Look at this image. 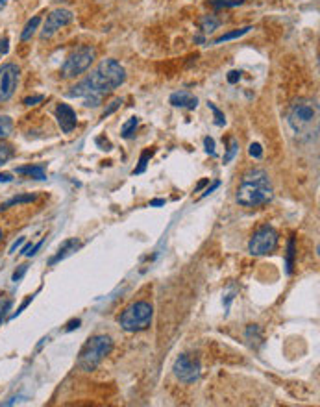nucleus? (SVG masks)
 Wrapping results in <instances>:
<instances>
[{"instance_id": "1", "label": "nucleus", "mask_w": 320, "mask_h": 407, "mask_svg": "<svg viewBox=\"0 0 320 407\" xmlns=\"http://www.w3.org/2000/svg\"><path fill=\"white\" fill-rule=\"evenodd\" d=\"M126 80V70L117 60H102L100 65L87 78L76 83L67 92L72 98H84L87 107H98L102 104V98L113 89L121 87Z\"/></svg>"}, {"instance_id": "2", "label": "nucleus", "mask_w": 320, "mask_h": 407, "mask_svg": "<svg viewBox=\"0 0 320 407\" xmlns=\"http://www.w3.org/2000/svg\"><path fill=\"white\" fill-rule=\"evenodd\" d=\"M272 181L263 169H252L242 176L241 185L237 189V202L242 208H259L272 200Z\"/></svg>"}, {"instance_id": "3", "label": "nucleus", "mask_w": 320, "mask_h": 407, "mask_svg": "<svg viewBox=\"0 0 320 407\" xmlns=\"http://www.w3.org/2000/svg\"><path fill=\"white\" fill-rule=\"evenodd\" d=\"M113 350V341L111 337H107V335H95L91 337L87 342H85V346L82 348L78 356V366L85 372H91V370L97 368L106 356H109Z\"/></svg>"}, {"instance_id": "4", "label": "nucleus", "mask_w": 320, "mask_h": 407, "mask_svg": "<svg viewBox=\"0 0 320 407\" xmlns=\"http://www.w3.org/2000/svg\"><path fill=\"white\" fill-rule=\"evenodd\" d=\"M154 317V307L148 302H135V304L128 305L119 317V324L121 328L128 333H139L150 328Z\"/></svg>"}, {"instance_id": "5", "label": "nucleus", "mask_w": 320, "mask_h": 407, "mask_svg": "<svg viewBox=\"0 0 320 407\" xmlns=\"http://www.w3.org/2000/svg\"><path fill=\"white\" fill-rule=\"evenodd\" d=\"M316 113H318V107H316V102L311 100V98H298V100L292 102L291 109H289V124L294 132H304L306 128H309L313 122L316 120Z\"/></svg>"}, {"instance_id": "6", "label": "nucleus", "mask_w": 320, "mask_h": 407, "mask_svg": "<svg viewBox=\"0 0 320 407\" xmlns=\"http://www.w3.org/2000/svg\"><path fill=\"white\" fill-rule=\"evenodd\" d=\"M95 55H97V50L91 45L78 46L61 67V76L63 78H76V76H80V74L85 72L91 67V63L95 61Z\"/></svg>"}, {"instance_id": "7", "label": "nucleus", "mask_w": 320, "mask_h": 407, "mask_svg": "<svg viewBox=\"0 0 320 407\" xmlns=\"http://www.w3.org/2000/svg\"><path fill=\"white\" fill-rule=\"evenodd\" d=\"M276 246H278V231L272 226H261L252 235L248 243V252L252 255H267L274 252Z\"/></svg>"}, {"instance_id": "8", "label": "nucleus", "mask_w": 320, "mask_h": 407, "mask_svg": "<svg viewBox=\"0 0 320 407\" xmlns=\"http://www.w3.org/2000/svg\"><path fill=\"white\" fill-rule=\"evenodd\" d=\"M174 376H176L180 381L183 383H195L196 379L200 378V372H202V365H200V359L195 356H189V354H181L180 357L174 363Z\"/></svg>"}, {"instance_id": "9", "label": "nucleus", "mask_w": 320, "mask_h": 407, "mask_svg": "<svg viewBox=\"0 0 320 407\" xmlns=\"http://www.w3.org/2000/svg\"><path fill=\"white\" fill-rule=\"evenodd\" d=\"M19 83V67L15 63H4L0 67V102H8L13 97Z\"/></svg>"}, {"instance_id": "10", "label": "nucleus", "mask_w": 320, "mask_h": 407, "mask_svg": "<svg viewBox=\"0 0 320 407\" xmlns=\"http://www.w3.org/2000/svg\"><path fill=\"white\" fill-rule=\"evenodd\" d=\"M72 18H74V15H72L70 9L58 8V9H54V11H50L48 17H47V21H45V26H43L41 39H48V37H52L58 30H61L63 26H67V24L72 23Z\"/></svg>"}, {"instance_id": "11", "label": "nucleus", "mask_w": 320, "mask_h": 407, "mask_svg": "<svg viewBox=\"0 0 320 407\" xmlns=\"http://www.w3.org/2000/svg\"><path fill=\"white\" fill-rule=\"evenodd\" d=\"M56 119H58V124H60L61 132H65V134H70L72 130L76 128V113L74 109L69 106V104H60L56 107Z\"/></svg>"}, {"instance_id": "12", "label": "nucleus", "mask_w": 320, "mask_h": 407, "mask_svg": "<svg viewBox=\"0 0 320 407\" xmlns=\"http://www.w3.org/2000/svg\"><path fill=\"white\" fill-rule=\"evenodd\" d=\"M168 102H171L174 107H183V109H196V106H198V98L193 97L189 91L172 92Z\"/></svg>"}, {"instance_id": "13", "label": "nucleus", "mask_w": 320, "mask_h": 407, "mask_svg": "<svg viewBox=\"0 0 320 407\" xmlns=\"http://www.w3.org/2000/svg\"><path fill=\"white\" fill-rule=\"evenodd\" d=\"M80 246V240L78 239H69V240H65L63 245L60 246V250H58V254L54 255V257L48 261V265H56L58 261H61V259H65V257H69L72 252H76V248Z\"/></svg>"}, {"instance_id": "14", "label": "nucleus", "mask_w": 320, "mask_h": 407, "mask_svg": "<svg viewBox=\"0 0 320 407\" xmlns=\"http://www.w3.org/2000/svg\"><path fill=\"white\" fill-rule=\"evenodd\" d=\"M17 174L30 176V178H35V180H47V174H45V169L41 165H30V166H19L17 169Z\"/></svg>"}, {"instance_id": "15", "label": "nucleus", "mask_w": 320, "mask_h": 407, "mask_svg": "<svg viewBox=\"0 0 320 407\" xmlns=\"http://www.w3.org/2000/svg\"><path fill=\"white\" fill-rule=\"evenodd\" d=\"M198 26L202 33H211L220 26V21H218L217 17H213V15H204V17L198 21Z\"/></svg>"}, {"instance_id": "16", "label": "nucleus", "mask_w": 320, "mask_h": 407, "mask_svg": "<svg viewBox=\"0 0 320 407\" xmlns=\"http://www.w3.org/2000/svg\"><path fill=\"white\" fill-rule=\"evenodd\" d=\"M35 194H19V196H13L10 198L8 202L0 203V211H4L8 208H13V206H19V203H30V202H35Z\"/></svg>"}, {"instance_id": "17", "label": "nucleus", "mask_w": 320, "mask_h": 407, "mask_svg": "<svg viewBox=\"0 0 320 407\" xmlns=\"http://www.w3.org/2000/svg\"><path fill=\"white\" fill-rule=\"evenodd\" d=\"M39 23H41V17H39V15H35L33 18H30L28 23H26V26H24L23 33H21V39H23V41H28V39H32V35L35 33V30H37Z\"/></svg>"}, {"instance_id": "18", "label": "nucleus", "mask_w": 320, "mask_h": 407, "mask_svg": "<svg viewBox=\"0 0 320 407\" xmlns=\"http://www.w3.org/2000/svg\"><path fill=\"white\" fill-rule=\"evenodd\" d=\"M252 30V26H246V28H239V30H233V32H228L224 33V35L217 37L213 41V45H220V43H226V41H232V39H237V37L244 35V33H248Z\"/></svg>"}, {"instance_id": "19", "label": "nucleus", "mask_w": 320, "mask_h": 407, "mask_svg": "<svg viewBox=\"0 0 320 407\" xmlns=\"http://www.w3.org/2000/svg\"><path fill=\"white\" fill-rule=\"evenodd\" d=\"M244 4V0H208V6L215 9H226V8H237Z\"/></svg>"}, {"instance_id": "20", "label": "nucleus", "mask_w": 320, "mask_h": 407, "mask_svg": "<svg viewBox=\"0 0 320 407\" xmlns=\"http://www.w3.org/2000/svg\"><path fill=\"white\" fill-rule=\"evenodd\" d=\"M154 154H156V150H144L143 154H141V157H139V165L135 166L134 169V174H143L144 171H146V165H148V159L150 157L154 156Z\"/></svg>"}, {"instance_id": "21", "label": "nucleus", "mask_w": 320, "mask_h": 407, "mask_svg": "<svg viewBox=\"0 0 320 407\" xmlns=\"http://www.w3.org/2000/svg\"><path fill=\"white\" fill-rule=\"evenodd\" d=\"M137 124H139V119H137V117H131V119L128 120V122H124V126H122V130H121V135H122V137H124V139L134 137Z\"/></svg>"}, {"instance_id": "22", "label": "nucleus", "mask_w": 320, "mask_h": 407, "mask_svg": "<svg viewBox=\"0 0 320 407\" xmlns=\"http://www.w3.org/2000/svg\"><path fill=\"white\" fill-rule=\"evenodd\" d=\"M11 130H13V120L10 117L0 115V139L8 137L11 134Z\"/></svg>"}, {"instance_id": "23", "label": "nucleus", "mask_w": 320, "mask_h": 407, "mask_svg": "<svg viewBox=\"0 0 320 407\" xmlns=\"http://www.w3.org/2000/svg\"><path fill=\"white\" fill-rule=\"evenodd\" d=\"M287 274H292V267H294V237L289 239V245H287Z\"/></svg>"}, {"instance_id": "24", "label": "nucleus", "mask_w": 320, "mask_h": 407, "mask_svg": "<svg viewBox=\"0 0 320 407\" xmlns=\"http://www.w3.org/2000/svg\"><path fill=\"white\" fill-rule=\"evenodd\" d=\"M208 106H209V109L213 111V119H215V124H217V126H224V124H226V117H224V113H222V111L218 109V107H217V106H215L213 102H209Z\"/></svg>"}, {"instance_id": "25", "label": "nucleus", "mask_w": 320, "mask_h": 407, "mask_svg": "<svg viewBox=\"0 0 320 407\" xmlns=\"http://www.w3.org/2000/svg\"><path fill=\"white\" fill-rule=\"evenodd\" d=\"M13 157V150H11L10 144H4L0 143V165H4V163H8Z\"/></svg>"}, {"instance_id": "26", "label": "nucleus", "mask_w": 320, "mask_h": 407, "mask_svg": "<svg viewBox=\"0 0 320 407\" xmlns=\"http://www.w3.org/2000/svg\"><path fill=\"white\" fill-rule=\"evenodd\" d=\"M237 146H239V144H237V141H235V139H232V141H230V144H228L226 154H224V165H226V163H230L233 159V157H235Z\"/></svg>"}, {"instance_id": "27", "label": "nucleus", "mask_w": 320, "mask_h": 407, "mask_svg": "<svg viewBox=\"0 0 320 407\" xmlns=\"http://www.w3.org/2000/svg\"><path fill=\"white\" fill-rule=\"evenodd\" d=\"M248 154L252 157H255V159H259V157H263V148H261L259 143H252L250 148H248Z\"/></svg>"}, {"instance_id": "28", "label": "nucleus", "mask_w": 320, "mask_h": 407, "mask_svg": "<svg viewBox=\"0 0 320 407\" xmlns=\"http://www.w3.org/2000/svg\"><path fill=\"white\" fill-rule=\"evenodd\" d=\"M121 104H122V98H115V100H113L111 104H109V107H107V109L102 113V119H106V117H109V115H111V113H113V111H115V109H119V107H121Z\"/></svg>"}, {"instance_id": "29", "label": "nucleus", "mask_w": 320, "mask_h": 407, "mask_svg": "<svg viewBox=\"0 0 320 407\" xmlns=\"http://www.w3.org/2000/svg\"><path fill=\"white\" fill-rule=\"evenodd\" d=\"M204 146H205V152L209 154V156H217V152H215V141L211 137H205L204 139Z\"/></svg>"}, {"instance_id": "30", "label": "nucleus", "mask_w": 320, "mask_h": 407, "mask_svg": "<svg viewBox=\"0 0 320 407\" xmlns=\"http://www.w3.org/2000/svg\"><path fill=\"white\" fill-rule=\"evenodd\" d=\"M11 309V300H6L4 304H0V324L4 322L6 314H8V311Z\"/></svg>"}, {"instance_id": "31", "label": "nucleus", "mask_w": 320, "mask_h": 407, "mask_svg": "<svg viewBox=\"0 0 320 407\" xmlns=\"http://www.w3.org/2000/svg\"><path fill=\"white\" fill-rule=\"evenodd\" d=\"M26 270H28V265H21L19 270H15V272H13V282L15 283L21 282V280H23V276L26 274Z\"/></svg>"}, {"instance_id": "32", "label": "nucleus", "mask_w": 320, "mask_h": 407, "mask_svg": "<svg viewBox=\"0 0 320 407\" xmlns=\"http://www.w3.org/2000/svg\"><path fill=\"white\" fill-rule=\"evenodd\" d=\"M43 95H35V97H28V98H24V104H26V106H35V104H37V102H43Z\"/></svg>"}, {"instance_id": "33", "label": "nucleus", "mask_w": 320, "mask_h": 407, "mask_svg": "<svg viewBox=\"0 0 320 407\" xmlns=\"http://www.w3.org/2000/svg\"><path fill=\"white\" fill-rule=\"evenodd\" d=\"M8 50H10V39L4 37V39H0V54L6 55L8 54Z\"/></svg>"}, {"instance_id": "34", "label": "nucleus", "mask_w": 320, "mask_h": 407, "mask_svg": "<svg viewBox=\"0 0 320 407\" xmlns=\"http://www.w3.org/2000/svg\"><path fill=\"white\" fill-rule=\"evenodd\" d=\"M32 300H33V296H28V298H26V300H24V302H23V304H21V307H19V309H17V311H15V313H13V314H11L10 319H15V317H19V314H21V313H23V309H24V307H26V305H28V304H30V302H32Z\"/></svg>"}, {"instance_id": "35", "label": "nucleus", "mask_w": 320, "mask_h": 407, "mask_svg": "<svg viewBox=\"0 0 320 407\" xmlns=\"http://www.w3.org/2000/svg\"><path fill=\"white\" fill-rule=\"evenodd\" d=\"M241 80V72L239 70H232V72H228V82L230 83H237Z\"/></svg>"}, {"instance_id": "36", "label": "nucleus", "mask_w": 320, "mask_h": 407, "mask_svg": "<svg viewBox=\"0 0 320 407\" xmlns=\"http://www.w3.org/2000/svg\"><path fill=\"white\" fill-rule=\"evenodd\" d=\"M43 243H45V239H41V240H39L37 245H33L32 248L28 250V254H26V257H32V255H35V254H37V250L43 246Z\"/></svg>"}, {"instance_id": "37", "label": "nucleus", "mask_w": 320, "mask_h": 407, "mask_svg": "<svg viewBox=\"0 0 320 407\" xmlns=\"http://www.w3.org/2000/svg\"><path fill=\"white\" fill-rule=\"evenodd\" d=\"M217 187H220V181H218V180L215 181V183L211 185V187H208V189H205V193H202V198H205V196H209V194L213 193V191L217 189Z\"/></svg>"}, {"instance_id": "38", "label": "nucleus", "mask_w": 320, "mask_h": 407, "mask_svg": "<svg viewBox=\"0 0 320 407\" xmlns=\"http://www.w3.org/2000/svg\"><path fill=\"white\" fill-rule=\"evenodd\" d=\"M13 180L11 172H0V183H8V181Z\"/></svg>"}, {"instance_id": "39", "label": "nucleus", "mask_w": 320, "mask_h": 407, "mask_svg": "<svg viewBox=\"0 0 320 407\" xmlns=\"http://www.w3.org/2000/svg\"><path fill=\"white\" fill-rule=\"evenodd\" d=\"M23 243H24V237H19V239L15 240L13 245H11V248H10V254H15V250L19 248V246L23 245Z\"/></svg>"}, {"instance_id": "40", "label": "nucleus", "mask_w": 320, "mask_h": 407, "mask_svg": "<svg viewBox=\"0 0 320 407\" xmlns=\"http://www.w3.org/2000/svg\"><path fill=\"white\" fill-rule=\"evenodd\" d=\"M159 206H165V200L163 198H156L150 202V208H159Z\"/></svg>"}, {"instance_id": "41", "label": "nucleus", "mask_w": 320, "mask_h": 407, "mask_svg": "<svg viewBox=\"0 0 320 407\" xmlns=\"http://www.w3.org/2000/svg\"><path fill=\"white\" fill-rule=\"evenodd\" d=\"M80 326V319H76V320H70L69 322V326H67V331H72L74 328H78Z\"/></svg>"}, {"instance_id": "42", "label": "nucleus", "mask_w": 320, "mask_h": 407, "mask_svg": "<svg viewBox=\"0 0 320 407\" xmlns=\"http://www.w3.org/2000/svg\"><path fill=\"white\" fill-rule=\"evenodd\" d=\"M205 183H208V180H202V181H200V183L195 187V193H196V191H200V189H202V187H204Z\"/></svg>"}, {"instance_id": "43", "label": "nucleus", "mask_w": 320, "mask_h": 407, "mask_svg": "<svg viewBox=\"0 0 320 407\" xmlns=\"http://www.w3.org/2000/svg\"><path fill=\"white\" fill-rule=\"evenodd\" d=\"M6 4H8V0H0V9L4 8V6H6Z\"/></svg>"}, {"instance_id": "44", "label": "nucleus", "mask_w": 320, "mask_h": 407, "mask_svg": "<svg viewBox=\"0 0 320 407\" xmlns=\"http://www.w3.org/2000/svg\"><path fill=\"white\" fill-rule=\"evenodd\" d=\"M0 240H2V230H0Z\"/></svg>"}, {"instance_id": "45", "label": "nucleus", "mask_w": 320, "mask_h": 407, "mask_svg": "<svg viewBox=\"0 0 320 407\" xmlns=\"http://www.w3.org/2000/svg\"><path fill=\"white\" fill-rule=\"evenodd\" d=\"M54 2H63V0H54Z\"/></svg>"}]
</instances>
